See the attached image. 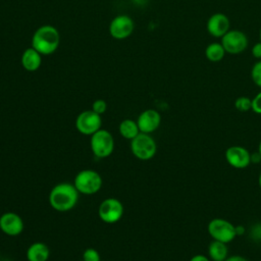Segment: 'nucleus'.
Segmentation results:
<instances>
[{"mask_svg":"<svg viewBox=\"0 0 261 261\" xmlns=\"http://www.w3.org/2000/svg\"><path fill=\"white\" fill-rule=\"evenodd\" d=\"M91 151L97 158H106L110 156L114 150V139L110 132L100 128L91 136Z\"/></svg>","mask_w":261,"mask_h":261,"instance_id":"39448f33","label":"nucleus"},{"mask_svg":"<svg viewBox=\"0 0 261 261\" xmlns=\"http://www.w3.org/2000/svg\"><path fill=\"white\" fill-rule=\"evenodd\" d=\"M258 185H259V187H260V189H261V171H260L259 176H258Z\"/></svg>","mask_w":261,"mask_h":261,"instance_id":"c756f323","label":"nucleus"},{"mask_svg":"<svg viewBox=\"0 0 261 261\" xmlns=\"http://www.w3.org/2000/svg\"><path fill=\"white\" fill-rule=\"evenodd\" d=\"M135 30V21L127 14H118L109 23V34L115 40L128 38Z\"/></svg>","mask_w":261,"mask_h":261,"instance_id":"9d476101","label":"nucleus"},{"mask_svg":"<svg viewBox=\"0 0 261 261\" xmlns=\"http://www.w3.org/2000/svg\"><path fill=\"white\" fill-rule=\"evenodd\" d=\"M130 151L139 160L147 161L152 159L157 152V145L150 134L140 133L130 141Z\"/></svg>","mask_w":261,"mask_h":261,"instance_id":"20e7f679","label":"nucleus"},{"mask_svg":"<svg viewBox=\"0 0 261 261\" xmlns=\"http://www.w3.org/2000/svg\"><path fill=\"white\" fill-rule=\"evenodd\" d=\"M206 29L210 36L222 38L230 30V20L226 14L216 12L208 18Z\"/></svg>","mask_w":261,"mask_h":261,"instance_id":"ddd939ff","label":"nucleus"},{"mask_svg":"<svg viewBox=\"0 0 261 261\" xmlns=\"http://www.w3.org/2000/svg\"><path fill=\"white\" fill-rule=\"evenodd\" d=\"M259 38H260V41H261V29H260V32H259Z\"/></svg>","mask_w":261,"mask_h":261,"instance_id":"2f4dec72","label":"nucleus"},{"mask_svg":"<svg viewBox=\"0 0 261 261\" xmlns=\"http://www.w3.org/2000/svg\"><path fill=\"white\" fill-rule=\"evenodd\" d=\"M94 112L98 113V114H103L106 112L107 110V103L106 101H104L103 99H97L93 102L92 104V108H91Z\"/></svg>","mask_w":261,"mask_h":261,"instance_id":"5701e85b","label":"nucleus"},{"mask_svg":"<svg viewBox=\"0 0 261 261\" xmlns=\"http://www.w3.org/2000/svg\"><path fill=\"white\" fill-rule=\"evenodd\" d=\"M258 152H259V154L261 155V141L259 142V145H258V150H257Z\"/></svg>","mask_w":261,"mask_h":261,"instance_id":"7c9ffc66","label":"nucleus"},{"mask_svg":"<svg viewBox=\"0 0 261 261\" xmlns=\"http://www.w3.org/2000/svg\"><path fill=\"white\" fill-rule=\"evenodd\" d=\"M261 161V155L259 154V152H255L253 154H251V163H259Z\"/></svg>","mask_w":261,"mask_h":261,"instance_id":"cd10ccee","label":"nucleus"},{"mask_svg":"<svg viewBox=\"0 0 261 261\" xmlns=\"http://www.w3.org/2000/svg\"><path fill=\"white\" fill-rule=\"evenodd\" d=\"M22 218L14 212H5L0 216V230L9 237H17L23 230Z\"/></svg>","mask_w":261,"mask_h":261,"instance_id":"f8f14e48","label":"nucleus"},{"mask_svg":"<svg viewBox=\"0 0 261 261\" xmlns=\"http://www.w3.org/2000/svg\"><path fill=\"white\" fill-rule=\"evenodd\" d=\"M137 123L141 133L152 134L159 128L161 115L155 109H146L138 116Z\"/></svg>","mask_w":261,"mask_h":261,"instance_id":"4468645a","label":"nucleus"},{"mask_svg":"<svg viewBox=\"0 0 261 261\" xmlns=\"http://www.w3.org/2000/svg\"><path fill=\"white\" fill-rule=\"evenodd\" d=\"M225 50L221 43H210L205 49V56L211 62H218L224 58Z\"/></svg>","mask_w":261,"mask_h":261,"instance_id":"6ab92c4d","label":"nucleus"},{"mask_svg":"<svg viewBox=\"0 0 261 261\" xmlns=\"http://www.w3.org/2000/svg\"><path fill=\"white\" fill-rule=\"evenodd\" d=\"M209 236L215 240L228 244L237 237L236 226L228 220L223 218H213L207 225Z\"/></svg>","mask_w":261,"mask_h":261,"instance_id":"423d86ee","label":"nucleus"},{"mask_svg":"<svg viewBox=\"0 0 261 261\" xmlns=\"http://www.w3.org/2000/svg\"><path fill=\"white\" fill-rule=\"evenodd\" d=\"M80 193L69 182H59L55 185L49 193V204L58 212H67L75 207Z\"/></svg>","mask_w":261,"mask_h":261,"instance_id":"f257e3e1","label":"nucleus"},{"mask_svg":"<svg viewBox=\"0 0 261 261\" xmlns=\"http://www.w3.org/2000/svg\"><path fill=\"white\" fill-rule=\"evenodd\" d=\"M123 215V205L116 198H107L103 200L98 207V216L105 223H115Z\"/></svg>","mask_w":261,"mask_h":261,"instance_id":"0eeeda50","label":"nucleus"},{"mask_svg":"<svg viewBox=\"0 0 261 261\" xmlns=\"http://www.w3.org/2000/svg\"><path fill=\"white\" fill-rule=\"evenodd\" d=\"M118 132L122 138L129 141H132L141 133L139 129L137 120H134L130 118H125L120 121L118 126Z\"/></svg>","mask_w":261,"mask_h":261,"instance_id":"a211bd4d","label":"nucleus"},{"mask_svg":"<svg viewBox=\"0 0 261 261\" xmlns=\"http://www.w3.org/2000/svg\"><path fill=\"white\" fill-rule=\"evenodd\" d=\"M226 162L233 168L244 169L251 163V153L242 146H230L225 150Z\"/></svg>","mask_w":261,"mask_h":261,"instance_id":"9b49d317","label":"nucleus"},{"mask_svg":"<svg viewBox=\"0 0 261 261\" xmlns=\"http://www.w3.org/2000/svg\"><path fill=\"white\" fill-rule=\"evenodd\" d=\"M225 261H249V260L241 255H232V256H228Z\"/></svg>","mask_w":261,"mask_h":261,"instance_id":"bb28decb","label":"nucleus"},{"mask_svg":"<svg viewBox=\"0 0 261 261\" xmlns=\"http://www.w3.org/2000/svg\"><path fill=\"white\" fill-rule=\"evenodd\" d=\"M227 244L213 240L208 246V257L211 261H225L228 257Z\"/></svg>","mask_w":261,"mask_h":261,"instance_id":"f3484780","label":"nucleus"},{"mask_svg":"<svg viewBox=\"0 0 261 261\" xmlns=\"http://www.w3.org/2000/svg\"><path fill=\"white\" fill-rule=\"evenodd\" d=\"M102 126L101 115L92 109L82 111L75 118V128L85 136H92Z\"/></svg>","mask_w":261,"mask_h":261,"instance_id":"6e6552de","label":"nucleus"},{"mask_svg":"<svg viewBox=\"0 0 261 261\" xmlns=\"http://www.w3.org/2000/svg\"><path fill=\"white\" fill-rule=\"evenodd\" d=\"M20 63L27 71H36L40 68L42 64V54H40L33 47H29L22 52L20 57Z\"/></svg>","mask_w":261,"mask_h":261,"instance_id":"2eb2a0df","label":"nucleus"},{"mask_svg":"<svg viewBox=\"0 0 261 261\" xmlns=\"http://www.w3.org/2000/svg\"><path fill=\"white\" fill-rule=\"evenodd\" d=\"M234 107L241 112H247L252 108V99L246 96L238 97L234 101Z\"/></svg>","mask_w":261,"mask_h":261,"instance_id":"aec40b11","label":"nucleus"},{"mask_svg":"<svg viewBox=\"0 0 261 261\" xmlns=\"http://www.w3.org/2000/svg\"><path fill=\"white\" fill-rule=\"evenodd\" d=\"M252 55L258 59V60H261V41H259L258 43H256L253 48H252Z\"/></svg>","mask_w":261,"mask_h":261,"instance_id":"393cba45","label":"nucleus"},{"mask_svg":"<svg viewBox=\"0 0 261 261\" xmlns=\"http://www.w3.org/2000/svg\"><path fill=\"white\" fill-rule=\"evenodd\" d=\"M84 261H101L100 253L94 248H88L83 252Z\"/></svg>","mask_w":261,"mask_h":261,"instance_id":"4be33fe9","label":"nucleus"},{"mask_svg":"<svg viewBox=\"0 0 261 261\" xmlns=\"http://www.w3.org/2000/svg\"><path fill=\"white\" fill-rule=\"evenodd\" d=\"M236 230H237V236H240V234H242L243 232H245V228H244L242 225L236 226Z\"/></svg>","mask_w":261,"mask_h":261,"instance_id":"c85d7f7f","label":"nucleus"},{"mask_svg":"<svg viewBox=\"0 0 261 261\" xmlns=\"http://www.w3.org/2000/svg\"><path fill=\"white\" fill-rule=\"evenodd\" d=\"M260 243H261V241H260Z\"/></svg>","mask_w":261,"mask_h":261,"instance_id":"473e14b6","label":"nucleus"},{"mask_svg":"<svg viewBox=\"0 0 261 261\" xmlns=\"http://www.w3.org/2000/svg\"><path fill=\"white\" fill-rule=\"evenodd\" d=\"M251 79L253 81V83L261 88V60H258L256 63H254V65L252 66L251 69Z\"/></svg>","mask_w":261,"mask_h":261,"instance_id":"412c9836","label":"nucleus"},{"mask_svg":"<svg viewBox=\"0 0 261 261\" xmlns=\"http://www.w3.org/2000/svg\"><path fill=\"white\" fill-rule=\"evenodd\" d=\"M251 110H253V112H255L256 114H261V91L258 92L252 99Z\"/></svg>","mask_w":261,"mask_h":261,"instance_id":"b1692460","label":"nucleus"},{"mask_svg":"<svg viewBox=\"0 0 261 261\" xmlns=\"http://www.w3.org/2000/svg\"><path fill=\"white\" fill-rule=\"evenodd\" d=\"M221 45L228 54H240L244 52L249 45L246 34L240 30H229L222 38Z\"/></svg>","mask_w":261,"mask_h":261,"instance_id":"1a4fd4ad","label":"nucleus"},{"mask_svg":"<svg viewBox=\"0 0 261 261\" xmlns=\"http://www.w3.org/2000/svg\"><path fill=\"white\" fill-rule=\"evenodd\" d=\"M28 261H47L50 257L49 247L42 242L33 243L25 253Z\"/></svg>","mask_w":261,"mask_h":261,"instance_id":"dca6fc26","label":"nucleus"},{"mask_svg":"<svg viewBox=\"0 0 261 261\" xmlns=\"http://www.w3.org/2000/svg\"><path fill=\"white\" fill-rule=\"evenodd\" d=\"M60 34L51 24H44L38 28L32 37V47L42 55H51L59 47Z\"/></svg>","mask_w":261,"mask_h":261,"instance_id":"f03ea898","label":"nucleus"},{"mask_svg":"<svg viewBox=\"0 0 261 261\" xmlns=\"http://www.w3.org/2000/svg\"><path fill=\"white\" fill-rule=\"evenodd\" d=\"M189 261H211V260L209 257L203 254H197V255H194Z\"/></svg>","mask_w":261,"mask_h":261,"instance_id":"a878e982","label":"nucleus"},{"mask_svg":"<svg viewBox=\"0 0 261 261\" xmlns=\"http://www.w3.org/2000/svg\"><path fill=\"white\" fill-rule=\"evenodd\" d=\"M102 185V176L94 169H83L75 174L73 179V186L83 195H94L98 193Z\"/></svg>","mask_w":261,"mask_h":261,"instance_id":"7ed1b4c3","label":"nucleus"}]
</instances>
